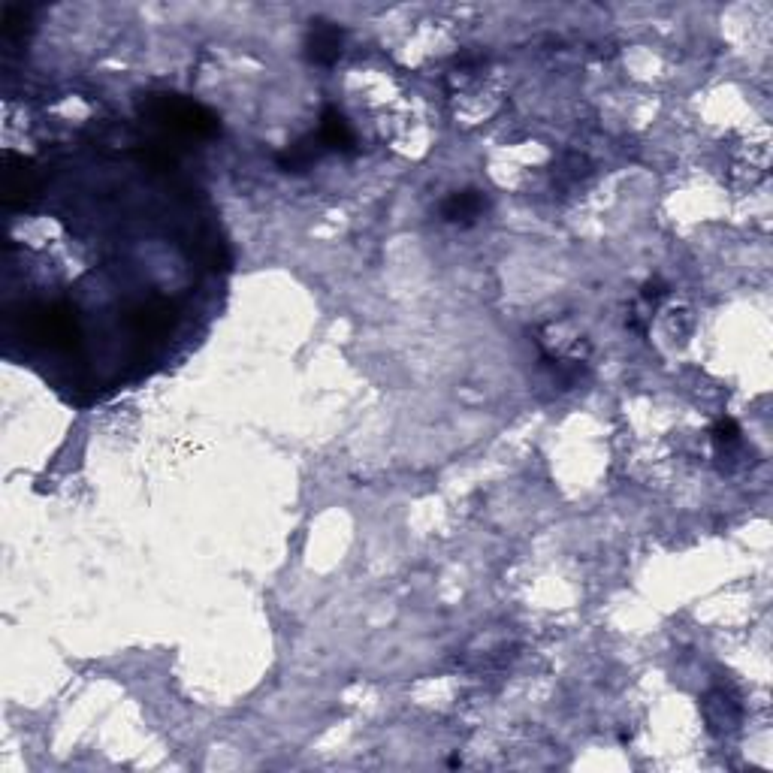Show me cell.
<instances>
[{"mask_svg":"<svg viewBox=\"0 0 773 773\" xmlns=\"http://www.w3.org/2000/svg\"><path fill=\"white\" fill-rule=\"evenodd\" d=\"M142 112L154 121H161L173 130H188L197 136H209L218 130V118L215 112H209L200 103H191L179 94H148L142 103Z\"/></svg>","mask_w":773,"mask_h":773,"instance_id":"1","label":"cell"},{"mask_svg":"<svg viewBox=\"0 0 773 773\" xmlns=\"http://www.w3.org/2000/svg\"><path fill=\"white\" fill-rule=\"evenodd\" d=\"M345 49V31L336 22L312 19V28L305 34V58L318 67H333L342 58Z\"/></svg>","mask_w":773,"mask_h":773,"instance_id":"2","label":"cell"},{"mask_svg":"<svg viewBox=\"0 0 773 773\" xmlns=\"http://www.w3.org/2000/svg\"><path fill=\"white\" fill-rule=\"evenodd\" d=\"M324 151H327V145H324L321 133L302 136V139L290 142L284 151H278V167H281L284 173H308V170H312V167L321 161Z\"/></svg>","mask_w":773,"mask_h":773,"instance_id":"3","label":"cell"},{"mask_svg":"<svg viewBox=\"0 0 773 773\" xmlns=\"http://www.w3.org/2000/svg\"><path fill=\"white\" fill-rule=\"evenodd\" d=\"M484 209H487V197L481 191H456L444 200L441 218L450 224H472L484 215Z\"/></svg>","mask_w":773,"mask_h":773,"instance_id":"4","label":"cell"},{"mask_svg":"<svg viewBox=\"0 0 773 773\" xmlns=\"http://www.w3.org/2000/svg\"><path fill=\"white\" fill-rule=\"evenodd\" d=\"M318 133H321V139H324L327 148L354 151L357 136H354L351 124L345 121V115H342L339 109H324V115H321V130H318Z\"/></svg>","mask_w":773,"mask_h":773,"instance_id":"5","label":"cell"},{"mask_svg":"<svg viewBox=\"0 0 773 773\" xmlns=\"http://www.w3.org/2000/svg\"><path fill=\"white\" fill-rule=\"evenodd\" d=\"M713 441H716V447H734L740 441L737 423L734 420H719L716 429H713Z\"/></svg>","mask_w":773,"mask_h":773,"instance_id":"6","label":"cell"}]
</instances>
